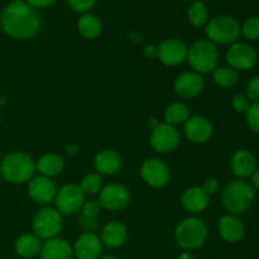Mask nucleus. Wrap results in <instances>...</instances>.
Wrapping results in <instances>:
<instances>
[{"label":"nucleus","mask_w":259,"mask_h":259,"mask_svg":"<svg viewBox=\"0 0 259 259\" xmlns=\"http://www.w3.org/2000/svg\"><path fill=\"white\" fill-rule=\"evenodd\" d=\"M2 29L17 39L34 37L40 27V18L28 3L14 0L4 8L0 17Z\"/></svg>","instance_id":"f257e3e1"},{"label":"nucleus","mask_w":259,"mask_h":259,"mask_svg":"<svg viewBox=\"0 0 259 259\" xmlns=\"http://www.w3.org/2000/svg\"><path fill=\"white\" fill-rule=\"evenodd\" d=\"M35 164L28 154L13 152L5 156L0 163V174L12 184H23L29 181L34 174Z\"/></svg>","instance_id":"f03ea898"},{"label":"nucleus","mask_w":259,"mask_h":259,"mask_svg":"<svg viewBox=\"0 0 259 259\" xmlns=\"http://www.w3.org/2000/svg\"><path fill=\"white\" fill-rule=\"evenodd\" d=\"M255 191L248 182L232 181L223 192V205L230 214L238 215L247 211L254 201Z\"/></svg>","instance_id":"7ed1b4c3"},{"label":"nucleus","mask_w":259,"mask_h":259,"mask_svg":"<svg viewBox=\"0 0 259 259\" xmlns=\"http://www.w3.org/2000/svg\"><path fill=\"white\" fill-rule=\"evenodd\" d=\"M219 53L211 40L199 39L187 51V61L197 73L211 72L217 68Z\"/></svg>","instance_id":"20e7f679"},{"label":"nucleus","mask_w":259,"mask_h":259,"mask_svg":"<svg viewBox=\"0 0 259 259\" xmlns=\"http://www.w3.org/2000/svg\"><path fill=\"white\" fill-rule=\"evenodd\" d=\"M175 238L184 249H197L206 242L207 228L199 218H187L177 225Z\"/></svg>","instance_id":"39448f33"},{"label":"nucleus","mask_w":259,"mask_h":259,"mask_svg":"<svg viewBox=\"0 0 259 259\" xmlns=\"http://www.w3.org/2000/svg\"><path fill=\"white\" fill-rule=\"evenodd\" d=\"M240 24L235 18L219 15L207 23L206 34L211 42L229 45L235 43L240 35Z\"/></svg>","instance_id":"423d86ee"},{"label":"nucleus","mask_w":259,"mask_h":259,"mask_svg":"<svg viewBox=\"0 0 259 259\" xmlns=\"http://www.w3.org/2000/svg\"><path fill=\"white\" fill-rule=\"evenodd\" d=\"M62 229V217L58 210L43 207L33 219V230L39 239H52Z\"/></svg>","instance_id":"0eeeda50"},{"label":"nucleus","mask_w":259,"mask_h":259,"mask_svg":"<svg viewBox=\"0 0 259 259\" xmlns=\"http://www.w3.org/2000/svg\"><path fill=\"white\" fill-rule=\"evenodd\" d=\"M85 194L78 185L68 184L61 187L55 197L56 206L60 214L72 215L82 207Z\"/></svg>","instance_id":"6e6552de"},{"label":"nucleus","mask_w":259,"mask_h":259,"mask_svg":"<svg viewBox=\"0 0 259 259\" xmlns=\"http://www.w3.org/2000/svg\"><path fill=\"white\" fill-rule=\"evenodd\" d=\"M180 143L179 132L171 124H157L151 134V144L159 153L175 151Z\"/></svg>","instance_id":"1a4fd4ad"},{"label":"nucleus","mask_w":259,"mask_h":259,"mask_svg":"<svg viewBox=\"0 0 259 259\" xmlns=\"http://www.w3.org/2000/svg\"><path fill=\"white\" fill-rule=\"evenodd\" d=\"M258 60V53L252 46L234 43L227 52V61L234 70H250Z\"/></svg>","instance_id":"9d476101"},{"label":"nucleus","mask_w":259,"mask_h":259,"mask_svg":"<svg viewBox=\"0 0 259 259\" xmlns=\"http://www.w3.org/2000/svg\"><path fill=\"white\" fill-rule=\"evenodd\" d=\"M131 201V194L125 186L120 184H110L104 187L100 192L99 197V204L104 209L111 210H121L126 206Z\"/></svg>","instance_id":"9b49d317"},{"label":"nucleus","mask_w":259,"mask_h":259,"mask_svg":"<svg viewBox=\"0 0 259 259\" xmlns=\"http://www.w3.org/2000/svg\"><path fill=\"white\" fill-rule=\"evenodd\" d=\"M142 179L152 187H162L169 181L171 172L168 166L158 158L147 159L141 168Z\"/></svg>","instance_id":"f8f14e48"},{"label":"nucleus","mask_w":259,"mask_h":259,"mask_svg":"<svg viewBox=\"0 0 259 259\" xmlns=\"http://www.w3.org/2000/svg\"><path fill=\"white\" fill-rule=\"evenodd\" d=\"M187 47L180 39H166L159 45L157 56L167 66H177L187 58Z\"/></svg>","instance_id":"ddd939ff"},{"label":"nucleus","mask_w":259,"mask_h":259,"mask_svg":"<svg viewBox=\"0 0 259 259\" xmlns=\"http://www.w3.org/2000/svg\"><path fill=\"white\" fill-rule=\"evenodd\" d=\"M28 192H29V196L32 197L33 201L40 205H46L55 200L57 189H56V185L53 184V181H51L50 177L38 176L29 182Z\"/></svg>","instance_id":"4468645a"},{"label":"nucleus","mask_w":259,"mask_h":259,"mask_svg":"<svg viewBox=\"0 0 259 259\" xmlns=\"http://www.w3.org/2000/svg\"><path fill=\"white\" fill-rule=\"evenodd\" d=\"M185 134L194 143H205L212 136V125L204 116H191L185 121Z\"/></svg>","instance_id":"2eb2a0df"},{"label":"nucleus","mask_w":259,"mask_h":259,"mask_svg":"<svg viewBox=\"0 0 259 259\" xmlns=\"http://www.w3.org/2000/svg\"><path fill=\"white\" fill-rule=\"evenodd\" d=\"M204 78L197 72H184L176 78L175 91L181 98H195L204 90Z\"/></svg>","instance_id":"dca6fc26"},{"label":"nucleus","mask_w":259,"mask_h":259,"mask_svg":"<svg viewBox=\"0 0 259 259\" xmlns=\"http://www.w3.org/2000/svg\"><path fill=\"white\" fill-rule=\"evenodd\" d=\"M103 243L94 233H85L75 243L73 254L77 259H98L101 254Z\"/></svg>","instance_id":"f3484780"},{"label":"nucleus","mask_w":259,"mask_h":259,"mask_svg":"<svg viewBox=\"0 0 259 259\" xmlns=\"http://www.w3.org/2000/svg\"><path fill=\"white\" fill-rule=\"evenodd\" d=\"M219 232L224 240L229 243H237L244 237L245 228L242 220L237 215L228 214L220 219Z\"/></svg>","instance_id":"a211bd4d"},{"label":"nucleus","mask_w":259,"mask_h":259,"mask_svg":"<svg viewBox=\"0 0 259 259\" xmlns=\"http://www.w3.org/2000/svg\"><path fill=\"white\" fill-rule=\"evenodd\" d=\"M232 171L235 176L240 177V179H245V177L252 176L253 172L255 171V157L253 153H250L247 149H239L235 152L232 157Z\"/></svg>","instance_id":"6ab92c4d"},{"label":"nucleus","mask_w":259,"mask_h":259,"mask_svg":"<svg viewBox=\"0 0 259 259\" xmlns=\"http://www.w3.org/2000/svg\"><path fill=\"white\" fill-rule=\"evenodd\" d=\"M42 259H71L73 255V249L66 240L52 238L40 248Z\"/></svg>","instance_id":"aec40b11"},{"label":"nucleus","mask_w":259,"mask_h":259,"mask_svg":"<svg viewBox=\"0 0 259 259\" xmlns=\"http://www.w3.org/2000/svg\"><path fill=\"white\" fill-rule=\"evenodd\" d=\"M209 195L202 187H191L182 195V205L190 212H201L209 206Z\"/></svg>","instance_id":"412c9836"},{"label":"nucleus","mask_w":259,"mask_h":259,"mask_svg":"<svg viewBox=\"0 0 259 259\" xmlns=\"http://www.w3.org/2000/svg\"><path fill=\"white\" fill-rule=\"evenodd\" d=\"M121 157L113 149H105L95 157V168L101 175H114L120 169Z\"/></svg>","instance_id":"4be33fe9"},{"label":"nucleus","mask_w":259,"mask_h":259,"mask_svg":"<svg viewBox=\"0 0 259 259\" xmlns=\"http://www.w3.org/2000/svg\"><path fill=\"white\" fill-rule=\"evenodd\" d=\"M128 237L126 228L119 222H111L104 227L101 232V243L109 248H119Z\"/></svg>","instance_id":"5701e85b"},{"label":"nucleus","mask_w":259,"mask_h":259,"mask_svg":"<svg viewBox=\"0 0 259 259\" xmlns=\"http://www.w3.org/2000/svg\"><path fill=\"white\" fill-rule=\"evenodd\" d=\"M40 240L37 235L24 234L19 237L15 242V252L19 257L29 259L35 257L40 252Z\"/></svg>","instance_id":"b1692460"},{"label":"nucleus","mask_w":259,"mask_h":259,"mask_svg":"<svg viewBox=\"0 0 259 259\" xmlns=\"http://www.w3.org/2000/svg\"><path fill=\"white\" fill-rule=\"evenodd\" d=\"M37 168L42 176H57L63 169V159L58 154L48 153L40 157L37 162Z\"/></svg>","instance_id":"393cba45"},{"label":"nucleus","mask_w":259,"mask_h":259,"mask_svg":"<svg viewBox=\"0 0 259 259\" xmlns=\"http://www.w3.org/2000/svg\"><path fill=\"white\" fill-rule=\"evenodd\" d=\"M78 32L88 39H94L101 32V22L93 14H83L77 23Z\"/></svg>","instance_id":"a878e982"},{"label":"nucleus","mask_w":259,"mask_h":259,"mask_svg":"<svg viewBox=\"0 0 259 259\" xmlns=\"http://www.w3.org/2000/svg\"><path fill=\"white\" fill-rule=\"evenodd\" d=\"M189 108L184 103H174L164 110V119L167 124H182L189 119Z\"/></svg>","instance_id":"bb28decb"},{"label":"nucleus","mask_w":259,"mask_h":259,"mask_svg":"<svg viewBox=\"0 0 259 259\" xmlns=\"http://www.w3.org/2000/svg\"><path fill=\"white\" fill-rule=\"evenodd\" d=\"M214 81L222 88H232L238 82V73L232 67H218L214 70Z\"/></svg>","instance_id":"cd10ccee"},{"label":"nucleus","mask_w":259,"mask_h":259,"mask_svg":"<svg viewBox=\"0 0 259 259\" xmlns=\"http://www.w3.org/2000/svg\"><path fill=\"white\" fill-rule=\"evenodd\" d=\"M100 204L96 200H91V201L82 205V219H81V222H82L83 228L89 230L95 228L96 218L100 212Z\"/></svg>","instance_id":"c85d7f7f"},{"label":"nucleus","mask_w":259,"mask_h":259,"mask_svg":"<svg viewBox=\"0 0 259 259\" xmlns=\"http://www.w3.org/2000/svg\"><path fill=\"white\" fill-rule=\"evenodd\" d=\"M189 20L195 27H202L207 22V9L202 2H195L191 7L189 8Z\"/></svg>","instance_id":"c756f323"},{"label":"nucleus","mask_w":259,"mask_h":259,"mask_svg":"<svg viewBox=\"0 0 259 259\" xmlns=\"http://www.w3.org/2000/svg\"><path fill=\"white\" fill-rule=\"evenodd\" d=\"M80 187H81V190L83 191V194L94 195V194H96V192H99L101 189L100 175L99 174L86 175V176L81 180Z\"/></svg>","instance_id":"7c9ffc66"},{"label":"nucleus","mask_w":259,"mask_h":259,"mask_svg":"<svg viewBox=\"0 0 259 259\" xmlns=\"http://www.w3.org/2000/svg\"><path fill=\"white\" fill-rule=\"evenodd\" d=\"M242 32L248 39L257 40L259 39V18H250L243 24Z\"/></svg>","instance_id":"2f4dec72"},{"label":"nucleus","mask_w":259,"mask_h":259,"mask_svg":"<svg viewBox=\"0 0 259 259\" xmlns=\"http://www.w3.org/2000/svg\"><path fill=\"white\" fill-rule=\"evenodd\" d=\"M245 115H247V123L249 128L255 133H259V103L250 104Z\"/></svg>","instance_id":"473e14b6"},{"label":"nucleus","mask_w":259,"mask_h":259,"mask_svg":"<svg viewBox=\"0 0 259 259\" xmlns=\"http://www.w3.org/2000/svg\"><path fill=\"white\" fill-rule=\"evenodd\" d=\"M95 2L96 0H67L68 5L78 13L89 12L95 5Z\"/></svg>","instance_id":"72a5a7b5"},{"label":"nucleus","mask_w":259,"mask_h":259,"mask_svg":"<svg viewBox=\"0 0 259 259\" xmlns=\"http://www.w3.org/2000/svg\"><path fill=\"white\" fill-rule=\"evenodd\" d=\"M250 106V101L248 99V96L245 95H235L233 98V108L235 109V111L238 113H247V110Z\"/></svg>","instance_id":"f704fd0d"},{"label":"nucleus","mask_w":259,"mask_h":259,"mask_svg":"<svg viewBox=\"0 0 259 259\" xmlns=\"http://www.w3.org/2000/svg\"><path fill=\"white\" fill-rule=\"evenodd\" d=\"M247 96L249 100H254V103H259V76L249 81L247 88Z\"/></svg>","instance_id":"c9c22d12"},{"label":"nucleus","mask_w":259,"mask_h":259,"mask_svg":"<svg viewBox=\"0 0 259 259\" xmlns=\"http://www.w3.org/2000/svg\"><path fill=\"white\" fill-rule=\"evenodd\" d=\"M219 189V182H218L217 179H207L205 181L204 186H202V190L206 192L207 195H212L218 191Z\"/></svg>","instance_id":"e433bc0d"},{"label":"nucleus","mask_w":259,"mask_h":259,"mask_svg":"<svg viewBox=\"0 0 259 259\" xmlns=\"http://www.w3.org/2000/svg\"><path fill=\"white\" fill-rule=\"evenodd\" d=\"M55 0H27L28 4L32 8H46L53 4Z\"/></svg>","instance_id":"4c0bfd02"},{"label":"nucleus","mask_w":259,"mask_h":259,"mask_svg":"<svg viewBox=\"0 0 259 259\" xmlns=\"http://www.w3.org/2000/svg\"><path fill=\"white\" fill-rule=\"evenodd\" d=\"M252 184H253V186L255 187V189L259 190V169H257V171L253 172V175H252Z\"/></svg>","instance_id":"58836bf2"},{"label":"nucleus","mask_w":259,"mask_h":259,"mask_svg":"<svg viewBox=\"0 0 259 259\" xmlns=\"http://www.w3.org/2000/svg\"><path fill=\"white\" fill-rule=\"evenodd\" d=\"M177 259H196L194 257V255L191 254V253H182L181 255H179V257H177Z\"/></svg>","instance_id":"ea45409f"},{"label":"nucleus","mask_w":259,"mask_h":259,"mask_svg":"<svg viewBox=\"0 0 259 259\" xmlns=\"http://www.w3.org/2000/svg\"><path fill=\"white\" fill-rule=\"evenodd\" d=\"M144 52H146V55H151V56L157 55V50H154L153 47H147Z\"/></svg>","instance_id":"a19ab883"},{"label":"nucleus","mask_w":259,"mask_h":259,"mask_svg":"<svg viewBox=\"0 0 259 259\" xmlns=\"http://www.w3.org/2000/svg\"><path fill=\"white\" fill-rule=\"evenodd\" d=\"M101 259H118V258H115V257H111V255H108V257H104V258H101Z\"/></svg>","instance_id":"79ce46f5"},{"label":"nucleus","mask_w":259,"mask_h":259,"mask_svg":"<svg viewBox=\"0 0 259 259\" xmlns=\"http://www.w3.org/2000/svg\"><path fill=\"white\" fill-rule=\"evenodd\" d=\"M0 120H2V115H0Z\"/></svg>","instance_id":"37998d69"}]
</instances>
